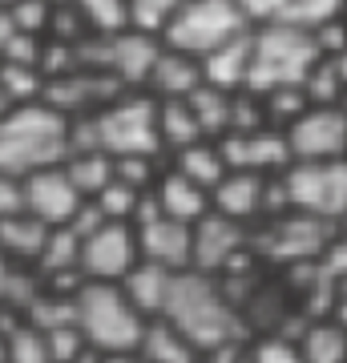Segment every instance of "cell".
I'll return each mask as SVG.
<instances>
[{
	"mask_svg": "<svg viewBox=\"0 0 347 363\" xmlns=\"http://www.w3.org/2000/svg\"><path fill=\"white\" fill-rule=\"evenodd\" d=\"M69 157V117L45 101L16 105L0 121V174L28 178L37 169L61 166Z\"/></svg>",
	"mask_w": 347,
	"mask_h": 363,
	"instance_id": "obj_2",
	"label": "cell"
},
{
	"mask_svg": "<svg viewBox=\"0 0 347 363\" xmlns=\"http://www.w3.org/2000/svg\"><path fill=\"white\" fill-rule=\"evenodd\" d=\"M162 319H170L202 355L214 347H226V343H243L238 307L226 298V291H222V283L214 274H202V271L174 274L170 303Z\"/></svg>",
	"mask_w": 347,
	"mask_h": 363,
	"instance_id": "obj_1",
	"label": "cell"
},
{
	"mask_svg": "<svg viewBox=\"0 0 347 363\" xmlns=\"http://www.w3.org/2000/svg\"><path fill=\"white\" fill-rule=\"evenodd\" d=\"M170 286H174V271L158 267V262H138L133 271L121 279V291L126 298L145 315V319H162L166 315V303H170Z\"/></svg>",
	"mask_w": 347,
	"mask_h": 363,
	"instance_id": "obj_20",
	"label": "cell"
},
{
	"mask_svg": "<svg viewBox=\"0 0 347 363\" xmlns=\"http://www.w3.org/2000/svg\"><path fill=\"white\" fill-rule=\"evenodd\" d=\"M138 355H142L145 363H198L202 359V351L194 347L170 319H150V323H145Z\"/></svg>",
	"mask_w": 347,
	"mask_h": 363,
	"instance_id": "obj_22",
	"label": "cell"
},
{
	"mask_svg": "<svg viewBox=\"0 0 347 363\" xmlns=\"http://www.w3.org/2000/svg\"><path fill=\"white\" fill-rule=\"evenodd\" d=\"M198 85H206L202 77V61L198 57H190V52H178V49H162V57H158L154 73H150V85H145V93L150 97H158V101H186Z\"/></svg>",
	"mask_w": 347,
	"mask_h": 363,
	"instance_id": "obj_18",
	"label": "cell"
},
{
	"mask_svg": "<svg viewBox=\"0 0 347 363\" xmlns=\"http://www.w3.org/2000/svg\"><path fill=\"white\" fill-rule=\"evenodd\" d=\"M138 262H142V247L129 222H105L93 238L81 242V271L89 283H121Z\"/></svg>",
	"mask_w": 347,
	"mask_h": 363,
	"instance_id": "obj_10",
	"label": "cell"
},
{
	"mask_svg": "<svg viewBox=\"0 0 347 363\" xmlns=\"http://www.w3.org/2000/svg\"><path fill=\"white\" fill-rule=\"evenodd\" d=\"M53 0H16L13 9V25L16 33H33V37H45L49 33V21H53Z\"/></svg>",
	"mask_w": 347,
	"mask_h": 363,
	"instance_id": "obj_37",
	"label": "cell"
},
{
	"mask_svg": "<svg viewBox=\"0 0 347 363\" xmlns=\"http://www.w3.org/2000/svg\"><path fill=\"white\" fill-rule=\"evenodd\" d=\"M303 93H307L311 105H343V77H339V69H335L331 57H323L319 65L307 73V81H303Z\"/></svg>",
	"mask_w": 347,
	"mask_h": 363,
	"instance_id": "obj_33",
	"label": "cell"
},
{
	"mask_svg": "<svg viewBox=\"0 0 347 363\" xmlns=\"http://www.w3.org/2000/svg\"><path fill=\"white\" fill-rule=\"evenodd\" d=\"M53 4H69V0H53Z\"/></svg>",
	"mask_w": 347,
	"mask_h": 363,
	"instance_id": "obj_50",
	"label": "cell"
},
{
	"mask_svg": "<svg viewBox=\"0 0 347 363\" xmlns=\"http://www.w3.org/2000/svg\"><path fill=\"white\" fill-rule=\"evenodd\" d=\"M250 234H246L243 222L234 218H222V214H206L202 222H194V267L190 271H202V274H231L238 262L250 255Z\"/></svg>",
	"mask_w": 347,
	"mask_h": 363,
	"instance_id": "obj_11",
	"label": "cell"
},
{
	"mask_svg": "<svg viewBox=\"0 0 347 363\" xmlns=\"http://www.w3.org/2000/svg\"><path fill=\"white\" fill-rule=\"evenodd\" d=\"M49 230L37 214H13V218L0 222V255L13 262H37L45 242H49Z\"/></svg>",
	"mask_w": 347,
	"mask_h": 363,
	"instance_id": "obj_21",
	"label": "cell"
},
{
	"mask_svg": "<svg viewBox=\"0 0 347 363\" xmlns=\"http://www.w3.org/2000/svg\"><path fill=\"white\" fill-rule=\"evenodd\" d=\"M154 194H158V206H162V214H166V218L186 222V226L202 222L206 214L214 210V206H210V190L194 186L190 178H182L178 169H166V174L158 178Z\"/></svg>",
	"mask_w": 347,
	"mask_h": 363,
	"instance_id": "obj_19",
	"label": "cell"
},
{
	"mask_svg": "<svg viewBox=\"0 0 347 363\" xmlns=\"http://www.w3.org/2000/svg\"><path fill=\"white\" fill-rule=\"evenodd\" d=\"M0 4H4V9H13V4H16V0H0Z\"/></svg>",
	"mask_w": 347,
	"mask_h": 363,
	"instance_id": "obj_48",
	"label": "cell"
},
{
	"mask_svg": "<svg viewBox=\"0 0 347 363\" xmlns=\"http://www.w3.org/2000/svg\"><path fill=\"white\" fill-rule=\"evenodd\" d=\"M287 206L299 214H315L323 222H339L347 214V157L335 162H295L283 174Z\"/></svg>",
	"mask_w": 347,
	"mask_h": 363,
	"instance_id": "obj_7",
	"label": "cell"
},
{
	"mask_svg": "<svg viewBox=\"0 0 347 363\" xmlns=\"http://www.w3.org/2000/svg\"><path fill=\"white\" fill-rule=\"evenodd\" d=\"M85 198L77 194V186L69 182L61 166H49V169H37L25 178V210L37 214L45 226H65V222L77 214V206Z\"/></svg>",
	"mask_w": 347,
	"mask_h": 363,
	"instance_id": "obj_12",
	"label": "cell"
},
{
	"mask_svg": "<svg viewBox=\"0 0 347 363\" xmlns=\"http://www.w3.org/2000/svg\"><path fill=\"white\" fill-rule=\"evenodd\" d=\"M142 194L145 190H133V186H126V182H109V186H105L101 194L93 198V202H97V206H101V214L109 222H129V226H133V214H138V202H142Z\"/></svg>",
	"mask_w": 347,
	"mask_h": 363,
	"instance_id": "obj_35",
	"label": "cell"
},
{
	"mask_svg": "<svg viewBox=\"0 0 347 363\" xmlns=\"http://www.w3.org/2000/svg\"><path fill=\"white\" fill-rule=\"evenodd\" d=\"M250 61H255V28L226 40V45H219L214 52H206L202 77H206V85H214L222 93H238L250 81Z\"/></svg>",
	"mask_w": 347,
	"mask_h": 363,
	"instance_id": "obj_16",
	"label": "cell"
},
{
	"mask_svg": "<svg viewBox=\"0 0 347 363\" xmlns=\"http://www.w3.org/2000/svg\"><path fill=\"white\" fill-rule=\"evenodd\" d=\"M250 28H255V21L246 16V9L238 0H182L178 16L170 21L162 40L170 49L190 52V57L202 61L206 52H214L219 45L243 37Z\"/></svg>",
	"mask_w": 347,
	"mask_h": 363,
	"instance_id": "obj_5",
	"label": "cell"
},
{
	"mask_svg": "<svg viewBox=\"0 0 347 363\" xmlns=\"http://www.w3.org/2000/svg\"><path fill=\"white\" fill-rule=\"evenodd\" d=\"M154 162L158 157H114V178L133 190H154L162 178V174H154Z\"/></svg>",
	"mask_w": 347,
	"mask_h": 363,
	"instance_id": "obj_39",
	"label": "cell"
},
{
	"mask_svg": "<svg viewBox=\"0 0 347 363\" xmlns=\"http://www.w3.org/2000/svg\"><path fill=\"white\" fill-rule=\"evenodd\" d=\"M4 363H53L45 331H37L33 323H21L4 339Z\"/></svg>",
	"mask_w": 347,
	"mask_h": 363,
	"instance_id": "obj_32",
	"label": "cell"
},
{
	"mask_svg": "<svg viewBox=\"0 0 347 363\" xmlns=\"http://www.w3.org/2000/svg\"><path fill=\"white\" fill-rule=\"evenodd\" d=\"M335 61V69H339V77H343V85H347V52H339V57H331Z\"/></svg>",
	"mask_w": 347,
	"mask_h": 363,
	"instance_id": "obj_46",
	"label": "cell"
},
{
	"mask_svg": "<svg viewBox=\"0 0 347 363\" xmlns=\"http://www.w3.org/2000/svg\"><path fill=\"white\" fill-rule=\"evenodd\" d=\"M37 267L45 274L53 271H69V267H81V238L69 226H53L49 230V242H45V250H40Z\"/></svg>",
	"mask_w": 347,
	"mask_h": 363,
	"instance_id": "obj_31",
	"label": "cell"
},
{
	"mask_svg": "<svg viewBox=\"0 0 347 363\" xmlns=\"http://www.w3.org/2000/svg\"><path fill=\"white\" fill-rule=\"evenodd\" d=\"M105 222H109V218L101 214V206H97L93 198H85V202L77 206V214H73V218L65 222V226H69V230H73V234L81 238V242H85V238H93V234L101 230Z\"/></svg>",
	"mask_w": 347,
	"mask_h": 363,
	"instance_id": "obj_41",
	"label": "cell"
},
{
	"mask_svg": "<svg viewBox=\"0 0 347 363\" xmlns=\"http://www.w3.org/2000/svg\"><path fill=\"white\" fill-rule=\"evenodd\" d=\"M170 169H178L182 178H190L194 186H202V190H214V186L231 174V169H226V162H222L219 142H210V138H202V142H194V145H186V150H178Z\"/></svg>",
	"mask_w": 347,
	"mask_h": 363,
	"instance_id": "obj_24",
	"label": "cell"
},
{
	"mask_svg": "<svg viewBox=\"0 0 347 363\" xmlns=\"http://www.w3.org/2000/svg\"><path fill=\"white\" fill-rule=\"evenodd\" d=\"M0 363H4V339H0Z\"/></svg>",
	"mask_w": 347,
	"mask_h": 363,
	"instance_id": "obj_49",
	"label": "cell"
},
{
	"mask_svg": "<svg viewBox=\"0 0 347 363\" xmlns=\"http://www.w3.org/2000/svg\"><path fill=\"white\" fill-rule=\"evenodd\" d=\"M61 169L69 174V182L77 186L81 198H97L114 182V157L105 150H81V154H69L61 162Z\"/></svg>",
	"mask_w": 347,
	"mask_h": 363,
	"instance_id": "obj_25",
	"label": "cell"
},
{
	"mask_svg": "<svg viewBox=\"0 0 347 363\" xmlns=\"http://www.w3.org/2000/svg\"><path fill=\"white\" fill-rule=\"evenodd\" d=\"M45 339H49L53 363H77L81 351L89 347V339H85L81 323H69V327H57V331H45Z\"/></svg>",
	"mask_w": 347,
	"mask_h": 363,
	"instance_id": "obj_38",
	"label": "cell"
},
{
	"mask_svg": "<svg viewBox=\"0 0 347 363\" xmlns=\"http://www.w3.org/2000/svg\"><path fill=\"white\" fill-rule=\"evenodd\" d=\"M182 0H129V28H142L162 37L170 28V21L178 16Z\"/></svg>",
	"mask_w": 347,
	"mask_h": 363,
	"instance_id": "obj_34",
	"label": "cell"
},
{
	"mask_svg": "<svg viewBox=\"0 0 347 363\" xmlns=\"http://www.w3.org/2000/svg\"><path fill=\"white\" fill-rule=\"evenodd\" d=\"M142 363H145V359H142Z\"/></svg>",
	"mask_w": 347,
	"mask_h": 363,
	"instance_id": "obj_51",
	"label": "cell"
},
{
	"mask_svg": "<svg viewBox=\"0 0 347 363\" xmlns=\"http://www.w3.org/2000/svg\"><path fill=\"white\" fill-rule=\"evenodd\" d=\"M77 323L97 351H138L150 319L126 298L121 283H85L77 295Z\"/></svg>",
	"mask_w": 347,
	"mask_h": 363,
	"instance_id": "obj_4",
	"label": "cell"
},
{
	"mask_svg": "<svg viewBox=\"0 0 347 363\" xmlns=\"http://www.w3.org/2000/svg\"><path fill=\"white\" fill-rule=\"evenodd\" d=\"M97 142L109 157H158L162 138H158V97L145 89H129L126 97L101 105L97 113Z\"/></svg>",
	"mask_w": 347,
	"mask_h": 363,
	"instance_id": "obj_6",
	"label": "cell"
},
{
	"mask_svg": "<svg viewBox=\"0 0 347 363\" xmlns=\"http://www.w3.org/2000/svg\"><path fill=\"white\" fill-rule=\"evenodd\" d=\"M93 37H117L129 28V0H73Z\"/></svg>",
	"mask_w": 347,
	"mask_h": 363,
	"instance_id": "obj_30",
	"label": "cell"
},
{
	"mask_svg": "<svg viewBox=\"0 0 347 363\" xmlns=\"http://www.w3.org/2000/svg\"><path fill=\"white\" fill-rule=\"evenodd\" d=\"M287 142L295 162H335L347 157V109L343 105H311L287 125Z\"/></svg>",
	"mask_w": 347,
	"mask_h": 363,
	"instance_id": "obj_9",
	"label": "cell"
},
{
	"mask_svg": "<svg viewBox=\"0 0 347 363\" xmlns=\"http://www.w3.org/2000/svg\"><path fill=\"white\" fill-rule=\"evenodd\" d=\"M40 49H45V37H33V33H13V37H9V45L0 49V61L40 65Z\"/></svg>",
	"mask_w": 347,
	"mask_h": 363,
	"instance_id": "obj_40",
	"label": "cell"
},
{
	"mask_svg": "<svg viewBox=\"0 0 347 363\" xmlns=\"http://www.w3.org/2000/svg\"><path fill=\"white\" fill-rule=\"evenodd\" d=\"M339 226H343V238H347V214H343V218H339Z\"/></svg>",
	"mask_w": 347,
	"mask_h": 363,
	"instance_id": "obj_47",
	"label": "cell"
},
{
	"mask_svg": "<svg viewBox=\"0 0 347 363\" xmlns=\"http://www.w3.org/2000/svg\"><path fill=\"white\" fill-rule=\"evenodd\" d=\"M331 226L335 222H323L315 214H299V210H287L279 218H270V230L263 234V255H270L275 262H319L323 250L331 247Z\"/></svg>",
	"mask_w": 347,
	"mask_h": 363,
	"instance_id": "obj_8",
	"label": "cell"
},
{
	"mask_svg": "<svg viewBox=\"0 0 347 363\" xmlns=\"http://www.w3.org/2000/svg\"><path fill=\"white\" fill-rule=\"evenodd\" d=\"M295 166V154H291V142H287V130H255L246 133V169H255V174H287V169Z\"/></svg>",
	"mask_w": 347,
	"mask_h": 363,
	"instance_id": "obj_23",
	"label": "cell"
},
{
	"mask_svg": "<svg viewBox=\"0 0 347 363\" xmlns=\"http://www.w3.org/2000/svg\"><path fill=\"white\" fill-rule=\"evenodd\" d=\"M13 214H25V178L0 174V222Z\"/></svg>",
	"mask_w": 347,
	"mask_h": 363,
	"instance_id": "obj_42",
	"label": "cell"
},
{
	"mask_svg": "<svg viewBox=\"0 0 347 363\" xmlns=\"http://www.w3.org/2000/svg\"><path fill=\"white\" fill-rule=\"evenodd\" d=\"M101 363H142V355L138 351H105Z\"/></svg>",
	"mask_w": 347,
	"mask_h": 363,
	"instance_id": "obj_44",
	"label": "cell"
},
{
	"mask_svg": "<svg viewBox=\"0 0 347 363\" xmlns=\"http://www.w3.org/2000/svg\"><path fill=\"white\" fill-rule=\"evenodd\" d=\"M158 138H162V150L178 154L186 145L202 142V125L186 101H158Z\"/></svg>",
	"mask_w": 347,
	"mask_h": 363,
	"instance_id": "obj_26",
	"label": "cell"
},
{
	"mask_svg": "<svg viewBox=\"0 0 347 363\" xmlns=\"http://www.w3.org/2000/svg\"><path fill=\"white\" fill-rule=\"evenodd\" d=\"M323 61L315 33L299 25H255V61H250V93H270V89H287V85H303L307 73Z\"/></svg>",
	"mask_w": 347,
	"mask_h": 363,
	"instance_id": "obj_3",
	"label": "cell"
},
{
	"mask_svg": "<svg viewBox=\"0 0 347 363\" xmlns=\"http://www.w3.org/2000/svg\"><path fill=\"white\" fill-rule=\"evenodd\" d=\"M13 33H16V25H13V13H9V9L0 4V49L9 45V37H13Z\"/></svg>",
	"mask_w": 347,
	"mask_h": 363,
	"instance_id": "obj_43",
	"label": "cell"
},
{
	"mask_svg": "<svg viewBox=\"0 0 347 363\" xmlns=\"http://www.w3.org/2000/svg\"><path fill=\"white\" fill-rule=\"evenodd\" d=\"M13 109H16V101H13V97H9L4 89H0V121H4V117L13 113Z\"/></svg>",
	"mask_w": 347,
	"mask_h": 363,
	"instance_id": "obj_45",
	"label": "cell"
},
{
	"mask_svg": "<svg viewBox=\"0 0 347 363\" xmlns=\"http://www.w3.org/2000/svg\"><path fill=\"white\" fill-rule=\"evenodd\" d=\"M138 247H142L145 262H158V267H166L174 274L190 271L194 267V226L158 214L154 222L138 226Z\"/></svg>",
	"mask_w": 347,
	"mask_h": 363,
	"instance_id": "obj_14",
	"label": "cell"
},
{
	"mask_svg": "<svg viewBox=\"0 0 347 363\" xmlns=\"http://www.w3.org/2000/svg\"><path fill=\"white\" fill-rule=\"evenodd\" d=\"M231 97L234 93H222L214 85H198V89L186 97L190 105V113L198 117V125H202V138H222V133L231 130Z\"/></svg>",
	"mask_w": 347,
	"mask_h": 363,
	"instance_id": "obj_27",
	"label": "cell"
},
{
	"mask_svg": "<svg viewBox=\"0 0 347 363\" xmlns=\"http://www.w3.org/2000/svg\"><path fill=\"white\" fill-rule=\"evenodd\" d=\"M162 49H166L162 37L142 33V28H126V33L109 37V73H114L126 89H145Z\"/></svg>",
	"mask_w": 347,
	"mask_h": 363,
	"instance_id": "obj_13",
	"label": "cell"
},
{
	"mask_svg": "<svg viewBox=\"0 0 347 363\" xmlns=\"http://www.w3.org/2000/svg\"><path fill=\"white\" fill-rule=\"evenodd\" d=\"M303 363H347V331L339 323H311L299 335Z\"/></svg>",
	"mask_w": 347,
	"mask_h": 363,
	"instance_id": "obj_28",
	"label": "cell"
},
{
	"mask_svg": "<svg viewBox=\"0 0 347 363\" xmlns=\"http://www.w3.org/2000/svg\"><path fill=\"white\" fill-rule=\"evenodd\" d=\"M0 89L16 105H33L45 97V73L40 65H21V61H0Z\"/></svg>",
	"mask_w": 347,
	"mask_h": 363,
	"instance_id": "obj_29",
	"label": "cell"
},
{
	"mask_svg": "<svg viewBox=\"0 0 347 363\" xmlns=\"http://www.w3.org/2000/svg\"><path fill=\"white\" fill-rule=\"evenodd\" d=\"M267 182H270L267 174H255V169H231L210 190V206L222 218L250 226L255 218H267Z\"/></svg>",
	"mask_w": 347,
	"mask_h": 363,
	"instance_id": "obj_15",
	"label": "cell"
},
{
	"mask_svg": "<svg viewBox=\"0 0 347 363\" xmlns=\"http://www.w3.org/2000/svg\"><path fill=\"white\" fill-rule=\"evenodd\" d=\"M255 25L279 21V25L319 28L331 16H343V0H238Z\"/></svg>",
	"mask_w": 347,
	"mask_h": 363,
	"instance_id": "obj_17",
	"label": "cell"
},
{
	"mask_svg": "<svg viewBox=\"0 0 347 363\" xmlns=\"http://www.w3.org/2000/svg\"><path fill=\"white\" fill-rule=\"evenodd\" d=\"M250 363H303V347L291 335H263L250 343Z\"/></svg>",
	"mask_w": 347,
	"mask_h": 363,
	"instance_id": "obj_36",
	"label": "cell"
}]
</instances>
